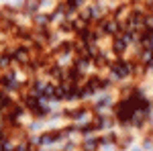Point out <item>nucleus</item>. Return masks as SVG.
Instances as JSON below:
<instances>
[{
	"mask_svg": "<svg viewBox=\"0 0 153 151\" xmlns=\"http://www.w3.org/2000/svg\"><path fill=\"white\" fill-rule=\"evenodd\" d=\"M133 70H135V65L129 63V61H125V59H117V61L110 63V71H112V76H114L117 80H125V78H129Z\"/></svg>",
	"mask_w": 153,
	"mask_h": 151,
	"instance_id": "f257e3e1",
	"label": "nucleus"
},
{
	"mask_svg": "<svg viewBox=\"0 0 153 151\" xmlns=\"http://www.w3.org/2000/svg\"><path fill=\"white\" fill-rule=\"evenodd\" d=\"M127 47H129V41L125 39L123 33L114 37V41H112V51H114V55H123V53L127 51Z\"/></svg>",
	"mask_w": 153,
	"mask_h": 151,
	"instance_id": "f03ea898",
	"label": "nucleus"
},
{
	"mask_svg": "<svg viewBox=\"0 0 153 151\" xmlns=\"http://www.w3.org/2000/svg\"><path fill=\"white\" fill-rule=\"evenodd\" d=\"M98 145H100V139L98 137H92V139H88L84 143V151H94Z\"/></svg>",
	"mask_w": 153,
	"mask_h": 151,
	"instance_id": "7ed1b4c3",
	"label": "nucleus"
},
{
	"mask_svg": "<svg viewBox=\"0 0 153 151\" xmlns=\"http://www.w3.org/2000/svg\"><path fill=\"white\" fill-rule=\"evenodd\" d=\"M12 63V59H10V53L6 51L4 55H0V70L4 71V70H8V65Z\"/></svg>",
	"mask_w": 153,
	"mask_h": 151,
	"instance_id": "20e7f679",
	"label": "nucleus"
},
{
	"mask_svg": "<svg viewBox=\"0 0 153 151\" xmlns=\"http://www.w3.org/2000/svg\"><path fill=\"white\" fill-rule=\"evenodd\" d=\"M31 149H33V147H31L29 143H19V145H14L10 151H31Z\"/></svg>",
	"mask_w": 153,
	"mask_h": 151,
	"instance_id": "39448f33",
	"label": "nucleus"
}]
</instances>
